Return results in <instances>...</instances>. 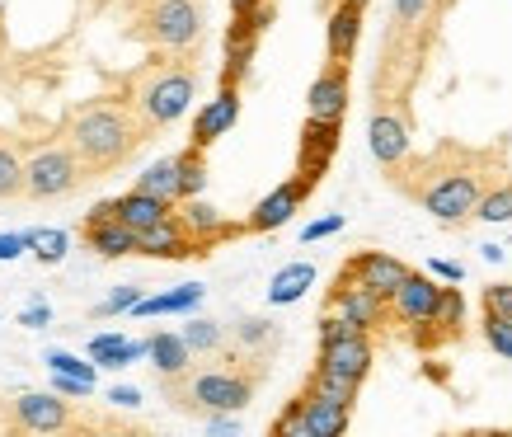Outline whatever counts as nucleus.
<instances>
[{
	"mask_svg": "<svg viewBox=\"0 0 512 437\" xmlns=\"http://www.w3.org/2000/svg\"><path fill=\"white\" fill-rule=\"evenodd\" d=\"M414 174H423V179L400 184V188L409 193V198H419V203L428 207L437 221H447V226L475 217L480 198L494 188V179H498L489 151H461V146H442V151H433L428 160L414 165Z\"/></svg>",
	"mask_w": 512,
	"mask_h": 437,
	"instance_id": "1",
	"label": "nucleus"
},
{
	"mask_svg": "<svg viewBox=\"0 0 512 437\" xmlns=\"http://www.w3.org/2000/svg\"><path fill=\"white\" fill-rule=\"evenodd\" d=\"M146 137H151V127L141 123V113L127 104V94L123 99H90V104L71 109V118H66V141L80 151L90 179L132 160V151Z\"/></svg>",
	"mask_w": 512,
	"mask_h": 437,
	"instance_id": "2",
	"label": "nucleus"
},
{
	"mask_svg": "<svg viewBox=\"0 0 512 437\" xmlns=\"http://www.w3.org/2000/svg\"><path fill=\"white\" fill-rule=\"evenodd\" d=\"M235 353L221 367H188L179 376H160V391L174 409L184 414H240L259 391V376L264 367H235Z\"/></svg>",
	"mask_w": 512,
	"mask_h": 437,
	"instance_id": "3",
	"label": "nucleus"
},
{
	"mask_svg": "<svg viewBox=\"0 0 512 437\" xmlns=\"http://www.w3.org/2000/svg\"><path fill=\"white\" fill-rule=\"evenodd\" d=\"M193 90H198V71L188 62H146L127 76V104L141 113L151 132L179 123L193 104Z\"/></svg>",
	"mask_w": 512,
	"mask_h": 437,
	"instance_id": "4",
	"label": "nucleus"
},
{
	"mask_svg": "<svg viewBox=\"0 0 512 437\" xmlns=\"http://www.w3.org/2000/svg\"><path fill=\"white\" fill-rule=\"evenodd\" d=\"M90 179V170H85V160H80V151L71 146V141H47V146H38L29 160H24V198H33V203H52V198H66L71 188H80Z\"/></svg>",
	"mask_w": 512,
	"mask_h": 437,
	"instance_id": "5",
	"label": "nucleus"
},
{
	"mask_svg": "<svg viewBox=\"0 0 512 437\" xmlns=\"http://www.w3.org/2000/svg\"><path fill=\"white\" fill-rule=\"evenodd\" d=\"M146 33L156 38V47L184 52L202 38V5L198 0H156L146 15Z\"/></svg>",
	"mask_w": 512,
	"mask_h": 437,
	"instance_id": "6",
	"label": "nucleus"
},
{
	"mask_svg": "<svg viewBox=\"0 0 512 437\" xmlns=\"http://www.w3.org/2000/svg\"><path fill=\"white\" fill-rule=\"evenodd\" d=\"M339 146H343V123L306 118V127H301V146H296V174L315 188L329 174L334 156H339Z\"/></svg>",
	"mask_w": 512,
	"mask_h": 437,
	"instance_id": "7",
	"label": "nucleus"
},
{
	"mask_svg": "<svg viewBox=\"0 0 512 437\" xmlns=\"http://www.w3.org/2000/svg\"><path fill=\"white\" fill-rule=\"evenodd\" d=\"M137 254L174 264V259H198V254H207V250H202V240L188 231V221L179 217V207H174L165 221H156V226L137 231Z\"/></svg>",
	"mask_w": 512,
	"mask_h": 437,
	"instance_id": "8",
	"label": "nucleus"
},
{
	"mask_svg": "<svg viewBox=\"0 0 512 437\" xmlns=\"http://www.w3.org/2000/svg\"><path fill=\"white\" fill-rule=\"evenodd\" d=\"M329 311H339L343 320L353 329H381L390 320V301L381 297V292H372V287H362V282H348V278H334V287H329Z\"/></svg>",
	"mask_w": 512,
	"mask_h": 437,
	"instance_id": "9",
	"label": "nucleus"
},
{
	"mask_svg": "<svg viewBox=\"0 0 512 437\" xmlns=\"http://www.w3.org/2000/svg\"><path fill=\"white\" fill-rule=\"evenodd\" d=\"M15 423L24 433H62L76 428V409L71 400H62V391H24L15 395Z\"/></svg>",
	"mask_w": 512,
	"mask_h": 437,
	"instance_id": "10",
	"label": "nucleus"
},
{
	"mask_svg": "<svg viewBox=\"0 0 512 437\" xmlns=\"http://www.w3.org/2000/svg\"><path fill=\"white\" fill-rule=\"evenodd\" d=\"M376 362V348H372V334L367 329H348L343 339H334V344H320V372H334V376H348V381H367V372H372Z\"/></svg>",
	"mask_w": 512,
	"mask_h": 437,
	"instance_id": "11",
	"label": "nucleus"
},
{
	"mask_svg": "<svg viewBox=\"0 0 512 437\" xmlns=\"http://www.w3.org/2000/svg\"><path fill=\"white\" fill-rule=\"evenodd\" d=\"M414 268L404 264V259H395V254H386V250H362V254H353L348 264H343V273L339 278H348V282H362V287H372V292H381V297H395L400 292V282L409 278Z\"/></svg>",
	"mask_w": 512,
	"mask_h": 437,
	"instance_id": "12",
	"label": "nucleus"
},
{
	"mask_svg": "<svg viewBox=\"0 0 512 437\" xmlns=\"http://www.w3.org/2000/svg\"><path fill=\"white\" fill-rule=\"evenodd\" d=\"M315 188L306 184V179H301V174H292V179H287V184H278L273 188V193H268V198H259V203H254V212H249V231L254 235H264V231H278V226H287V221L296 217V212H301V203H306V198H311Z\"/></svg>",
	"mask_w": 512,
	"mask_h": 437,
	"instance_id": "13",
	"label": "nucleus"
},
{
	"mask_svg": "<svg viewBox=\"0 0 512 437\" xmlns=\"http://www.w3.org/2000/svg\"><path fill=\"white\" fill-rule=\"evenodd\" d=\"M306 118L343 123L348 118V62H329L306 90Z\"/></svg>",
	"mask_w": 512,
	"mask_h": 437,
	"instance_id": "14",
	"label": "nucleus"
},
{
	"mask_svg": "<svg viewBox=\"0 0 512 437\" xmlns=\"http://www.w3.org/2000/svg\"><path fill=\"white\" fill-rule=\"evenodd\" d=\"M235 118H240V85H221L217 90V99H207L198 109V118H193V146H217L226 132L235 127Z\"/></svg>",
	"mask_w": 512,
	"mask_h": 437,
	"instance_id": "15",
	"label": "nucleus"
},
{
	"mask_svg": "<svg viewBox=\"0 0 512 437\" xmlns=\"http://www.w3.org/2000/svg\"><path fill=\"white\" fill-rule=\"evenodd\" d=\"M461 325H466V297H461L456 287H442L433 315H428L423 325H414V344L419 348L451 344V339H461Z\"/></svg>",
	"mask_w": 512,
	"mask_h": 437,
	"instance_id": "16",
	"label": "nucleus"
},
{
	"mask_svg": "<svg viewBox=\"0 0 512 437\" xmlns=\"http://www.w3.org/2000/svg\"><path fill=\"white\" fill-rule=\"evenodd\" d=\"M367 146H372V156L386 165V170H395L400 160H409V123H404L395 109H381L376 104L372 113V123H367Z\"/></svg>",
	"mask_w": 512,
	"mask_h": 437,
	"instance_id": "17",
	"label": "nucleus"
},
{
	"mask_svg": "<svg viewBox=\"0 0 512 437\" xmlns=\"http://www.w3.org/2000/svg\"><path fill=\"white\" fill-rule=\"evenodd\" d=\"M437 297H442V282H433V273H409L400 282V292L390 297V320H400V325H423L428 315H433Z\"/></svg>",
	"mask_w": 512,
	"mask_h": 437,
	"instance_id": "18",
	"label": "nucleus"
},
{
	"mask_svg": "<svg viewBox=\"0 0 512 437\" xmlns=\"http://www.w3.org/2000/svg\"><path fill=\"white\" fill-rule=\"evenodd\" d=\"M362 10H367V5L334 0V10H329V19H325V52H329V62H353L357 38H362Z\"/></svg>",
	"mask_w": 512,
	"mask_h": 437,
	"instance_id": "19",
	"label": "nucleus"
},
{
	"mask_svg": "<svg viewBox=\"0 0 512 437\" xmlns=\"http://www.w3.org/2000/svg\"><path fill=\"white\" fill-rule=\"evenodd\" d=\"M80 235H85V245L99 259H127V254H137V231L123 217H85Z\"/></svg>",
	"mask_w": 512,
	"mask_h": 437,
	"instance_id": "20",
	"label": "nucleus"
},
{
	"mask_svg": "<svg viewBox=\"0 0 512 437\" xmlns=\"http://www.w3.org/2000/svg\"><path fill=\"white\" fill-rule=\"evenodd\" d=\"M179 217L188 221V231L198 235L207 254H212V245H221V240H235V235L249 231L245 221H226L217 207H207L202 198H188V203H179Z\"/></svg>",
	"mask_w": 512,
	"mask_h": 437,
	"instance_id": "21",
	"label": "nucleus"
},
{
	"mask_svg": "<svg viewBox=\"0 0 512 437\" xmlns=\"http://www.w3.org/2000/svg\"><path fill=\"white\" fill-rule=\"evenodd\" d=\"M306 437H339L348 433V423H353V405H339V400H329V395H315L306 386Z\"/></svg>",
	"mask_w": 512,
	"mask_h": 437,
	"instance_id": "22",
	"label": "nucleus"
},
{
	"mask_svg": "<svg viewBox=\"0 0 512 437\" xmlns=\"http://www.w3.org/2000/svg\"><path fill=\"white\" fill-rule=\"evenodd\" d=\"M113 212L132 226V231H146V226H156V221H165L174 212V203H165V198H156V193H146V188H127L123 198H113Z\"/></svg>",
	"mask_w": 512,
	"mask_h": 437,
	"instance_id": "23",
	"label": "nucleus"
},
{
	"mask_svg": "<svg viewBox=\"0 0 512 437\" xmlns=\"http://www.w3.org/2000/svg\"><path fill=\"white\" fill-rule=\"evenodd\" d=\"M146 358H151V367H156L160 376H179L193 367V348H188L184 334H170V329H156L151 339H146Z\"/></svg>",
	"mask_w": 512,
	"mask_h": 437,
	"instance_id": "24",
	"label": "nucleus"
},
{
	"mask_svg": "<svg viewBox=\"0 0 512 437\" xmlns=\"http://www.w3.org/2000/svg\"><path fill=\"white\" fill-rule=\"evenodd\" d=\"M137 188H146V193H156V198L179 207L184 203V160L165 156V160H156V165H146V170L137 174Z\"/></svg>",
	"mask_w": 512,
	"mask_h": 437,
	"instance_id": "25",
	"label": "nucleus"
},
{
	"mask_svg": "<svg viewBox=\"0 0 512 437\" xmlns=\"http://www.w3.org/2000/svg\"><path fill=\"white\" fill-rule=\"evenodd\" d=\"M311 287H315V264L296 259V264L278 268V278L268 282V306H292V301H301Z\"/></svg>",
	"mask_w": 512,
	"mask_h": 437,
	"instance_id": "26",
	"label": "nucleus"
},
{
	"mask_svg": "<svg viewBox=\"0 0 512 437\" xmlns=\"http://www.w3.org/2000/svg\"><path fill=\"white\" fill-rule=\"evenodd\" d=\"M90 358L99 367H132L137 358H146V339L132 344L123 334H99V339H90Z\"/></svg>",
	"mask_w": 512,
	"mask_h": 437,
	"instance_id": "27",
	"label": "nucleus"
},
{
	"mask_svg": "<svg viewBox=\"0 0 512 437\" xmlns=\"http://www.w3.org/2000/svg\"><path fill=\"white\" fill-rule=\"evenodd\" d=\"M202 301V287L188 282V287H174V292H160V297H141L132 306V315H184Z\"/></svg>",
	"mask_w": 512,
	"mask_h": 437,
	"instance_id": "28",
	"label": "nucleus"
},
{
	"mask_svg": "<svg viewBox=\"0 0 512 437\" xmlns=\"http://www.w3.org/2000/svg\"><path fill=\"white\" fill-rule=\"evenodd\" d=\"M15 198H24V160L15 141L0 137V203H15Z\"/></svg>",
	"mask_w": 512,
	"mask_h": 437,
	"instance_id": "29",
	"label": "nucleus"
},
{
	"mask_svg": "<svg viewBox=\"0 0 512 437\" xmlns=\"http://www.w3.org/2000/svg\"><path fill=\"white\" fill-rule=\"evenodd\" d=\"M231 334L245 353H264V348L278 344V329H273V320H264V315H240Z\"/></svg>",
	"mask_w": 512,
	"mask_h": 437,
	"instance_id": "30",
	"label": "nucleus"
},
{
	"mask_svg": "<svg viewBox=\"0 0 512 437\" xmlns=\"http://www.w3.org/2000/svg\"><path fill=\"white\" fill-rule=\"evenodd\" d=\"M179 334L188 339L193 353H221V348H226V325H221V320H188Z\"/></svg>",
	"mask_w": 512,
	"mask_h": 437,
	"instance_id": "31",
	"label": "nucleus"
},
{
	"mask_svg": "<svg viewBox=\"0 0 512 437\" xmlns=\"http://www.w3.org/2000/svg\"><path fill=\"white\" fill-rule=\"evenodd\" d=\"M306 386H311L315 395H329V400H339V405H357V391H362L357 381H348V376H334V372H320V367H315V376L306 381Z\"/></svg>",
	"mask_w": 512,
	"mask_h": 437,
	"instance_id": "32",
	"label": "nucleus"
},
{
	"mask_svg": "<svg viewBox=\"0 0 512 437\" xmlns=\"http://www.w3.org/2000/svg\"><path fill=\"white\" fill-rule=\"evenodd\" d=\"M475 217L480 221H512V179L508 184H494L484 193L480 207H475Z\"/></svg>",
	"mask_w": 512,
	"mask_h": 437,
	"instance_id": "33",
	"label": "nucleus"
},
{
	"mask_svg": "<svg viewBox=\"0 0 512 437\" xmlns=\"http://www.w3.org/2000/svg\"><path fill=\"white\" fill-rule=\"evenodd\" d=\"M484 344L494 348L498 358H508L512 362V320L508 315H498V311H484Z\"/></svg>",
	"mask_w": 512,
	"mask_h": 437,
	"instance_id": "34",
	"label": "nucleus"
},
{
	"mask_svg": "<svg viewBox=\"0 0 512 437\" xmlns=\"http://www.w3.org/2000/svg\"><path fill=\"white\" fill-rule=\"evenodd\" d=\"M273 437H306V395L287 400V409L273 419Z\"/></svg>",
	"mask_w": 512,
	"mask_h": 437,
	"instance_id": "35",
	"label": "nucleus"
},
{
	"mask_svg": "<svg viewBox=\"0 0 512 437\" xmlns=\"http://www.w3.org/2000/svg\"><path fill=\"white\" fill-rule=\"evenodd\" d=\"M433 5H437V0H395V33L419 29L423 19L433 15Z\"/></svg>",
	"mask_w": 512,
	"mask_h": 437,
	"instance_id": "36",
	"label": "nucleus"
},
{
	"mask_svg": "<svg viewBox=\"0 0 512 437\" xmlns=\"http://www.w3.org/2000/svg\"><path fill=\"white\" fill-rule=\"evenodd\" d=\"M33 254H38L43 264H62V259H66V231H38Z\"/></svg>",
	"mask_w": 512,
	"mask_h": 437,
	"instance_id": "37",
	"label": "nucleus"
},
{
	"mask_svg": "<svg viewBox=\"0 0 512 437\" xmlns=\"http://www.w3.org/2000/svg\"><path fill=\"white\" fill-rule=\"evenodd\" d=\"M47 367L52 372H62V376H80V381H90L94 386V362H80V358H71V353H47Z\"/></svg>",
	"mask_w": 512,
	"mask_h": 437,
	"instance_id": "38",
	"label": "nucleus"
},
{
	"mask_svg": "<svg viewBox=\"0 0 512 437\" xmlns=\"http://www.w3.org/2000/svg\"><path fill=\"white\" fill-rule=\"evenodd\" d=\"M137 301H141V287H118L109 301H99V306H94V315H123V311H132Z\"/></svg>",
	"mask_w": 512,
	"mask_h": 437,
	"instance_id": "39",
	"label": "nucleus"
},
{
	"mask_svg": "<svg viewBox=\"0 0 512 437\" xmlns=\"http://www.w3.org/2000/svg\"><path fill=\"white\" fill-rule=\"evenodd\" d=\"M484 311H498L512 320V282H489L484 287Z\"/></svg>",
	"mask_w": 512,
	"mask_h": 437,
	"instance_id": "40",
	"label": "nucleus"
},
{
	"mask_svg": "<svg viewBox=\"0 0 512 437\" xmlns=\"http://www.w3.org/2000/svg\"><path fill=\"white\" fill-rule=\"evenodd\" d=\"M38 231H19V235H0V259H19L24 250H33Z\"/></svg>",
	"mask_w": 512,
	"mask_h": 437,
	"instance_id": "41",
	"label": "nucleus"
},
{
	"mask_svg": "<svg viewBox=\"0 0 512 437\" xmlns=\"http://www.w3.org/2000/svg\"><path fill=\"white\" fill-rule=\"evenodd\" d=\"M334 231H343V212H334V217H320V221H311V226L301 231V240H306V245H315V240H325V235H334Z\"/></svg>",
	"mask_w": 512,
	"mask_h": 437,
	"instance_id": "42",
	"label": "nucleus"
},
{
	"mask_svg": "<svg viewBox=\"0 0 512 437\" xmlns=\"http://www.w3.org/2000/svg\"><path fill=\"white\" fill-rule=\"evenodd\" d=\"M47 320H52V311H47L43 301H33L29 311L19 315V325H29V329H43V325H47Z\"/></svg>",
	"mask_w": 512,
	"mask_h": 437,
	"instance_id": "43",
	"label": "nucleus"
},
{
	"mask_svg": "<svg viewBox=\"0 0 512 437\" xmlns=\"http://www.w3.org/2000/svg\"><path fill=\"white\" fill-rule=\"evenodd\" d=\"M428 273H433V278H447V282L466 278V273H461V264H447V259H433V264H428Z\"/></svg>",
	"mask_w": 512,
	"mask_h": 437,
	"instance_id": "44",
	"label": "nucleus"
},
{
	"mask_svg": "<svg viewBox=\"0 0 512 437\" xmlns=\"http://www.w3.org/2000/svg\"><path fill=\"white\" fill-rule=\"evenodd\" d=\"M109 400H113V405H123V409H137L141 405V391H132V386H113Z\"/></svg>",
	"mask_w": 512,
	"mask_h": 437,
	"instance_id": "45",
	"label": "nucleus"
},
{
	"mask_svg": "<svg viewBox=\"0 0 512 437\" xmlns=\"http://www.w3.org/2000/svg\"><path fill=\"white\" fill-rule=\"evenodd\" d=\"M207 428H212V433H235L240 423H235L231 414H207Z\"/></svg>",
	"mask_w": 512,
	"mask_h": 437,
	"instance_id": "46",
	"label": "nucleus"
},
{
	"mask_svg": "<svg viewBox=\"0 0 512 437\" xmlns=\"http://www.w3.org/2000/svg\"><path fill=\"white\" fill-rule=\"evenodd\" d=\"M259 5H268V0H231L235 15H249V10H259Z\"/></svg>",
	"mask_w": 512,
	"mask_h": 437,
	"instance_id": "47",
	"label": "nucleus"
},
{
	"mask_svg": "<svg viewBox=\"0 0 512 437\" xmlns=\"http://www.w3.org/2000/svg\"><path fill=\"white\" fill-rule=\"evenodd\" d=\"M353 5H367V0H353Z\"/></svg>",
	"mask_w": 512,
	"mask_h": 437,
	"instance_id": "48",
	"label": "nucleus"
}]
</instances>
